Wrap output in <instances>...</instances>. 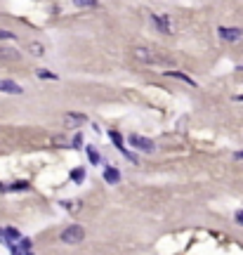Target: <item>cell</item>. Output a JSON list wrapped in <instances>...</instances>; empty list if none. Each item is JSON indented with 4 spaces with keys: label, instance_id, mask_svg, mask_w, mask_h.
Here are the masks:
<instances>
[{
    "label": "cell",
    "instance_id": "1",
    "mask_svg": "<svg viewBox=\"0 0 243 255\" xmlns=\"http://www.w3.org/2000/svg\"><path fill=\"white\" fill-rule=\"evenodd\" d=\"M61 243H66V246H78L80 241H85V229L80 227V224H69L66 229H61Z\"/></svg>",
    "mask_w": 243,
    "mask_h": 255
},
{
    "label": "cell",
    "instance_id": "2",
    "mask_svg": "<svg viewBox=\"0 0 243 255\" xmlns=\"http://www.w3.org/2000/svg\"><path fill=\"white\" fill-rule=\"evenodd\" d=\"M128 144L135 146L137 151H147V154H153V151H156V142L149 140V137H144V135H137V132L128 135Z\"/></svg>",
    "mask_w": 243,
    "mask_h": 255
},
{
    "label": "cell",
    "instance_id": "3",
    "mask_svg": "<svg viewBox=\"0 0 243 255\" xmlns=\"http://www.w3.org/2000/svg\"><path fill=\"white\" fill-rule=\"evenodd\" d=\"M217 36L222 38L225 43H239L243 38V29H236V26H220V29H217Z\"/></svg>",
    "mask_w": 243,
    "mask_h": 255
},
{
    "label": "cell",
    "instance_id": "4",
    "mask_svg": "<svg viewBox=\"0 0 243 255\" xmlns=\"http://www.w3.org/2000/svg\"><path fill=\"white\" fill-rule=\"evenodd\" d=\"M151 21L156 24V29H158L161 33H168V36H172L175 26H172L170 17H166V15H151Z\"/></svg>",
    "mask_w": 243,
    "mask_h": 255
},
{
    "label": "cell",
    "instance_id": "5",
    "mask_svg": "<svg viewBox=\"0 0 243 255\" xmlns=\"http://www.w3.org/2000/svg\"><path fill=\"white\" fill-rule=\"evenodd\" d=\"M163 76H166V78H175V80L184 83V85H189V88H196V85H198L191 76H187V73H182V71H163Z\"/></svg>",
    "mask_w": 243,
    "mask_h": 255
},
{
    "label": "cell",
    "instance_id": "6",
    "mask_svg": "<svg viewBox=\"0 0 243 255\" xmlns=\"http://www.w3.org/2000/svg\"><path fill=\"white\" fill-rule=\"evenodd\" d=\"M88 121V116L85 113H74V111H69V113H64V123L69 128H78V126H83Z\"/></svg>",
    "mask_w": 243,
    "mask_h": 255
},
{
    "label": "cell",
    "instance_id": "7",
    "mask_svg": "<svg viewBox=\"0 0 243 255\" xmlns=\"http://www.w3.org/2000/svg\"><path fill=\"white\" fill-rule=\"evenodd\" d=\"M132 55H135V59H139V62H147V64H153V62H158V57L151 55V50H144V48H135V50H132Z\"/></svg>",
    "mask_w": 243,
    "mask_h": 255
},
{
    "label": "cell",
    "instance_id": "8",
    "mask_svg": "<svg viewBox=\"0 0 243 255\" xmlns=\"http://www.w3.org/2000/svg\"><path fill=\"white\" fill-rule=\"evenodd\" d=\"M0 92H5V95H21L24 88L15 83V80H0Z\"/></svg>",
    "mask_w": 243,
    "mask_h": 255
},
{
    "label": "cell",
    "instance_id": "9",
    "mask_svg": "<svg viewBox=\"0 0 243 255\" xmlns=\"http://www.w3.org/2000/svg\"><path fill=\"white\" fill-rule=\"evenodd\" d=\"M104 180L109 184H118L121 182V173H118V168H113V165H109V168H104Z\"/></svg>",
    "mask_w": 243,
    "mask_h": 255
},
{
    "label": "cell",
    "instance_id": "10",
    "mask_svg": "<svg viewBox=\"0 0 243 255\" xmlns=\"http://www.w3.org/2000/svg\"><path fill=\"white\" fill-rule=\"evenodd\" d=\"M17 59H19L17 50H10V48L0 50V62H17Z\"/></svg>",
    "mask_w": 243,
    "mask_h": 255
},
{
    "label": "cell",
    "instance_id": "11",
    "mask_svg": "<svg viewBox=\"0 0 243 255\" xmlns=\"http://www.w3.org/2000/svg\"><path fill=\"white\" fill-rule=\"evenodd\" d=\"M29 189H31V184H29V182H24V180L7 184V191H29Z\"/></svg>",
    "mask_w": 243,
    "mask_h": 255
},
{
    "label": "cell",
    "instance_id": "12",
    "mask_svg": "<svg viewBox=\"0 0 243 255\" xmlns=\"http://www.w3.org/2000/svg\"><path fill=\"white\" fill-rule=\"evenodd\" d=\"M85 154H88V159H90V163L92 165H97L99 163V161H102V156H99V151H97V149H94L92 144L88 146V149H85Z\"/></svg>",
    "mask_w": 243,
    "mask_h": 255
},
{
    "label": "cell",
    "instance_id": "13",
    "mask_svg": "<svg viewBox=\"0 0 243 255\" xmlns=\"http://www.w3.org/2000/svg\"><path fill=\"white\" fill-rule=\"evenodd\" d=\"M19 248H21V253H24V255H33V248H31V239L21 237V239H19Z\"/></svg>",
    "mask_w": 243,
    "mask_h": 255
},
{
    "label": "cell",
    "instance_id": "14",
    "mask_svg": "<svg viewBox=\"0 0 243 255\" xmlns=\"http://www.w3.org/2000/svg\"><path fill=\"white\" fill-rule=\"evenodd\" d=\"M109 137H111V142L116 144V149L121 151V149H123V137H121V132H116V130H111V132H109Z\"/></svg>",
    "mask_w": 243,
    "mask_h": 255
},
{
    "label": "cell",
    "instance_id": "15",
    "mask_svg": "<svg viewBox=\"0 0 243 255\" xmlns=\"http://www.w3.org/2000/svg\"><path fill=\"white\" fill-rule=\"evenodd\" d=\"M38 78H43V80H57L59 76L52 71H47V69H38Z\"/></svg>",
    "mask_w": 243,
    "mask_h": 255
},
{
    "label": "cell",
    "instance_id": "16",
    "mask_svg": "<svg viewBox=\"0 0 243 255\" xmlns=\"http://www.w3.org/2000/svg\"><path fill=\"white\" fill-rule=\"evenodd\" d=\"M5 234H7V239H10L12 243L21 239V234H19V229H15V227H5Z\"/></svg>",
    "mask_w": 243,
    "mask_h": 255
},
{
    "label": "cell",
    "instance_id": "17",
    "mask_svg": "<svg viewBox=\"0 0 243 255\" xmlns=\"http://www.w3.org/2000/svg\"><path fill=\"white\" fill-rule=\"evenodd\" d=\"M71 180H74L76 184H80L83 180H85V170H83V168H76L74 173H71Z\"/></svg>",
    "mask_w": 243,
    "mask_h": 255
},
{
    "label": "cell",
    "instance_id": "18",
    "mask_svg": "<svg viewBox=\"0 0 243 255\" xmlns=\"http://www.w3.org/2000/svg\"><path fill=\"white\" fill-rule=\"evenodd\" d=\"M29 50H31V52H33L36 57H43V55H45V48H43L40 43H31V45H29Z\"/></svg>",
    "mask_w": 243,
    "mask_h": 255
},
{
    "label": "cell",
    "instance_id": "19",
    "mask_svg": "<svg viewBox=\"0 0 243 255\" xmlns=\"http://www.w3.org/2000/svg\"><path fill=\"white\" fill-rule=\"evenodd\" d=\"M121 154H123V156H125V159H128V161H130V163H139V159H137V156H135V154H132L130 149H125V146H123V149H121Z\"/></svg>",
    "mask_w": 243,
    "mask_h": 255
},
{
    "label": "cell",
    "instance_id": "20",
    "mask_svg": "<svg viewBox=\"0 0 243 255\" xmlns=\"http://www.w3.org/2000/svg\"><path fill=\"white\" fill-rule=\"evenodd\" d=\"M61 206H64V208H66V210H80V201H64V203H61Z\"/></svg>",
    "mask_w": 243,
    "mask_h": 255
},
{
    "label": "cell",
    "instance_id": "21",
    "mask_svg": "<svg viewBox=\"0 0 243 255\" xmlns=\"http://www.w3.org/2000/svg\"><path fill=\"white\" fill-rule=\"evenodd\" d=\"M76 7H94L97 5V0H71Z\"/></svg>",
    "mask_w": 243,
    "mask_h": 255
},
{
    "label": "cell",
    "instance_id": "22",
    "mask_svg": "<svg viewBox=\"0 0 243 255\" xmlns=\"http://www.w3.org/2000/svg\"><path fill=\"white\" fill-rule=\"evenodd\" d=\"M80 146H83V135H80V132H76L74 140H71V149H80Z\"/></svg>",
    "mask_w": 243,
    "mask_h": 255
},
{
    "label": "cell",
    "instance_id": "23",
    "mask_svg": "<svg viewBox=\"0 0 243 255\" xmlns=\"http://www.w3.org/2000/svg\"><path fill=\"white\" fill-rule=\"evenodd\" d=\"M0 40H17V33H12V31H5V29H0Z\"/></svg>",
    "mask_w": 243,
    "mask_h": 255
},
{
    "label": "cell",
    "instance_id": "24",
    "mask_svg": "<svg viewBox=\"0 0 243 255\" xmlns=\"http://www.w3.org/2000/svg\"><path fill=\"white\" fill-rule=\"evenodd\" d=\"M7 248H10V253H12V255H21V248H19L17 243H10Z\"/></svg>",
    "mask_w": 243,
    "mask_h": 255
},
{
    "label": "cell",
    "instance_id": "25",
    "mask_svg": "<svg viewBox=\"0 0 243 255\" xmlns=\"http://www.w3.org/2000/svg\"><path fill=\"white\" fill-rule=\"evenodd\" d=\"M0 241H2L5 246H10V243H12V241L7 239V234H5V229H0Z\"/></svg>",
    "mask_w": 243,
    "mask_h": 255
},
{
    "label": "cell",
    "instance_id": "26",
    "mask_svg": "<svg viewBox=\"0 0 243 255\" xmlns=\"http://www.w3.org/2000/svg\"><path fill=\"white\" fill-rule=\"evenodd\" d=\"M236 224H241V227H243V210L236 213Z\"/></svg>",
    "mask_w": 243,
    "mask_h": 255
},
{
    "label": "cell",
    "instance_id": "27",
    "mask_svg": "<svg viewBox=\"0 0 243 255\" xmlns=\"http://www.w3.org/2000/svg\"><path fill=\"white\" fill-rule=\"evenodd\" d=\"M234 159H236V161H243V151H236V154H234Z\"/></svg>",
    "mask_w": 243,
    "mask_h": 255
},
{
    "label": "cell",
    "instance_id": "28",
    "mask_svg": "<svg viewBox=\"0 0 243 255\" xmlns=\"http://www.w3.org/2000/svg\"><path fill=\"white\" fill-rule=\"evenodd\" d=\"M0 191H7V184H2V182H0Z\"/></svg>",
    "mask_w": 243,
    "mask_h": 255
},
{
    "label": "cell",
    "instance_id": "29",
    "mask_svg": "<svg viewBox=\"0 0 243 255\" xmlns=\"http://www.w3.org/2000/svg\"><path fill=\"white\" fill-rule=\"evenodd\" d=\"M234 99H236V102H243V95H236Z\"/></svg>",
    "mask_w": 243,
    "mask_h": 255
},
{
    "label": "cell",
    "instance_id": "30",
    "mask_svg": "<svg viewBox=\"0 0 243 255\" xmlns=\"http://www.w3.org/2000/svg\"><path fill=\"white\" fill-rule=\"evenodd\" d=\"M236 71H243V66H239V69H236Z\"/></svg>",
    "mask_w": 243,
    "mask_h": 255
}]
</instances>
